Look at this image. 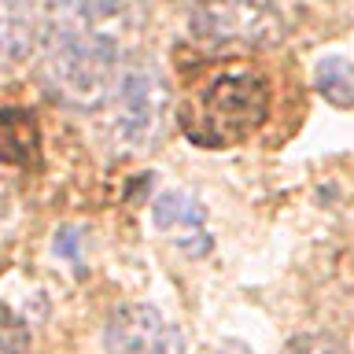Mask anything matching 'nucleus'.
I'll list each match as a JSON object with an SVG mask.
<instances>
[{"instance_id":"f257e3e1","label":"nucleus","mask_w":354,"mask_h":354,"mask_svg":"<svg viewBox=\"0 0 354 354\" xmlns=\"http://www.w3.org/2000/svg\"><path fill=\"white\" fill-rule=\"evenodd\" d=\"M140 0H55L41 22V77L63 107L100 115L137 59Z\"/></svg>"},{"instance_id":"f03ea898","label":"nucleus","mask_w":354,"mask_h":354,"mask_svg":"<svg viewBox=\"0 0 354 354\" xmlns=\"http://www.w3.org/2000/svg\"><path fill=\"white\" fill-rule=\"evenodd\" d=\"M166 107H170V88H166L162 71L151 59L137 55L96 115L107 148L118 155L151 148L166 126Z\"/></svg>"},{"instance_id":"7ed1b4c3","label":"nucleus","mask_w":354,"mask_h":354,"mask_svg":"<svg viewBox=\"0 0 354 354\" xmlns=\"http://www.w3.org/2000/svg\"><path fill=\"white\" fill-rule=\"evenodd\" d=\"M266 118V82L251 71L218 74L192 104L185 133L203 148H229Z\"/></svg>"},{"instance_id":"20e7f679","label":"nucleus","mask_w":354,"mask_h":354,"mask_svg":"<svg viewBox=\"0 0 354 354\" xmlns=\"http://www.w3.org/2000/svg\"><path fill=\"white\" fill-rule=\"evenodd\" d=\"M188 33L203 52H259L284 41L288 19L273 0H196Z\"/></svg>"},{"instance_id":"39448f33","label":"nucleus","mask_w":354,"mask_h":354,"mask_svg":"<svg viewBox=\"0 0 354 354\" xmlns=\"http://www.w3.org/2000/svg\"><path fill=\"white\" fill-rule=\"evenodd\" d=\"M107 354H185L181 328L148 303H126L107 317Z\"/></svg>"},{"instance_id":"423d86ee","label":"nucleus","mask_w":354,"mask_h":354,"mask_svg":"<svg viewBox=\"0 0 354 354\" xmlns=\"http://www.w3.org/2000/svg\"><path fill=\"white\" fill-rule=\"evenodd\" d=\"M151 221L166 240H174L188 259H203L214 248L207 232V207L192 192H162L151 203Z\"/></svg>"},{"instance_id":"0eeeda50","label":"nucleus","mask_w":354,"mask_h":354,"mask_svg":"<svg viewBox=\"0 0 354 354\" xmlns=\"http://www.w3.org/2000/svg\"><path fill=\"white\" fill-rule=\"evenodd\" d=\"M41 15L33 0H0V74L19 71L41 44Z\"/></svg>"},{"instance_id":"6e6552de","label":"nucleus","mask_w":354,"mask_h":354,"mask_svg":"<svg viewBox=\"0 0 354 354\" xmlns=\"http://www.w3.org/2000/svg\"><path fill=\"white\" fill-rule=\"evenodd\" d=\"M314 88L332 107H354V63L343 55H325L314 66Z\"/></svg>"},{"instance_id":"1a4fd4ad","label":"nucleus","mask_w":354,"mask_h":354,"mask_svg":"<svg viewBox=\"0 0 354 354\" xmlns=\"http://www.w3.org/2000/svg\"><path fill=\"white\" fill-rule=\"evenodd\" d=\"M0 351L4 354H26L30 351V325L8 303H0Z\"/></svg>"},{"instance_id":"9d476101","label":"nucleus","mask_w":354,"mask_h":354,"mask_svg":"<svg viewBox=\"0 0 354 354\" xmlns=\"http://www.w3.org/2000/svg\"><path fill=\"white\" fill-rule=\"evenodd\" d=\"M15 229H19V196L8 181H0V251L8 248Z\"/></svg>"},{"instance_id":"9b49d317","label":"nucleus","mask_w":354,"mask_h":354,"mask_svg":"<svg viewBox=\"0 0 354 354\" xmlns=\"http://www.w3.org/2000/svg\"><path fill=\"white\" fill-rule=\"evenodd\" d=\"M284 354H339V347L328 336H295L284 347Z\"/></svg>"},{"instance_id":"f8f14e48","label":"nucleus","mask_w":354,"mask_h":354,"mask_svg":"<svg viewBox=\"0 0 354 354\" xmlns=\"http://www.w3.org/2000/svg\"><path fill=\"white\" fill-rule=\"evenodd\" d=\"M55 254H63V259H71V262H82V232L77 229L55 232Z\"/></svg>"},{"instance_id":"ddd939ff","label":"nucleus","mask_w":354,"mask_h":354,"mask_svg":"<svg viewBox=\"0 0 354 354\" xmlns=\"http://www.w3.org/2000/svg\"><path fill=\"white\" fill-rule=\"evenodd\" d=\"M214 354H251V347H248V343H240V339H225Z\"/></svg>"}]
</instances>
